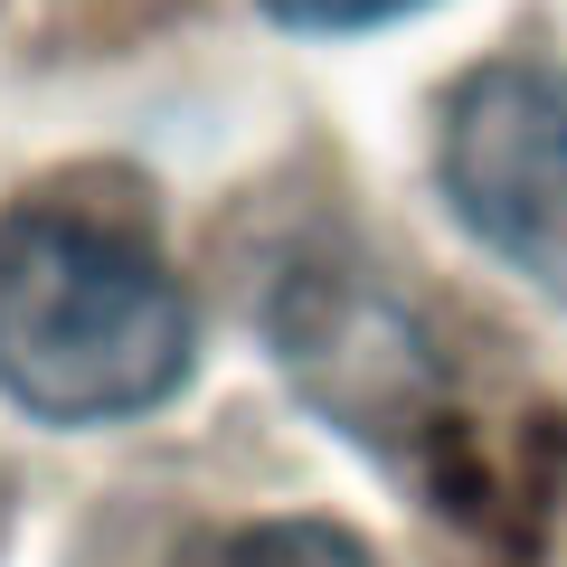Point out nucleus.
<instances>
[{
  "mask_svg": "<svg viewBox=\"0 0 567 567\" xmlns=\"http://www.w3.org/2000/svg\"><path fill=\"white\" fill-rule=\"evenodd\" d=\"M189 293L123 218L10 208L0 218V398L48 425H114L189 379Z\"/></svg>",
  "mask_w": 567,
  "mask_h": 567,
  "instance_id": "1",
  "label": "nucleus"
},
{
  "mask_svg": "<svg viewBox=\"0 0 567 567\" xmlns=\"http://www.w3.org/2000/svg\"><path fill=\"white\" fill-rule=\"evenodd\" d=\"M435 181L483 256L567 293V66L502 58L445 95Z\"/></svg>",
  "mask_w": 567,
  "mask_h": 567,
  "instance_id": "2",
  "label": "nucleus"
},
{
  "mask_svg": "<svg viewBox=\"0 0 567 567\" xmlns=\"http://www.w3.org/2000/svg\"><path fill=\"white\" fill-rule=\"evenodd\" d=\"M275 341L312 406H331L360 445L406 454L416 435H445V369L369 275H284Z\"/></svg>",
  "mask_w": 567,
  "mask_h": 567,
  "instance_id": "3",
  "label": "nucleus"
},
{
  "mask_svg": "<svg viewBox=\"0 0 567 567\" xmlns=\"http://www.w3.org/2000/svg\"><path fill=\"white\" fill-rule=\"evenodd\" d=\"M189 567H379L350 529L331 520H256V529H227V539H208Z\"/></svg>",
  "mask_w": 567,
  "mask_h": 567,
  "instance_id": "4",
  "label": "nucleus"
},
{
  "mask_svg": "<svg viewBox=\"0 0 567 567\" xmlns=\"http://www.w3.org/2000/svg\"><path fill=\"white\" fill-rule=\"evenodd\" d=\"M284 29H322V39H341V29H379V20H406V10H425V0H265Z\"/></svg>",
  "mask_w": 567,
  "mask_h": 567,
  "instance_id": "5",
  "label": "nucleus"
}]
</instances>
